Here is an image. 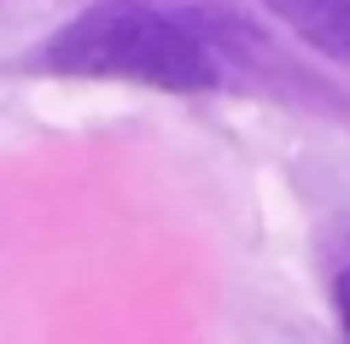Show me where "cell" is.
<instances>
[{
  "label": "cell",
  "mask_w": 350,
  "mask_h": 344,
  "mask_svg": "<svg viewBox=\"0 0 350 344\" xmlns=\"http://www.w3.org/2000/svg\"><path fill=\"white\" fill-rule=\"evenodd\" d=\"M41 64L59 76L140 82L163 94H204L222 82V64L199 41V29L146 0H94L88 12L59 24V36L41 47Z\"/></svg>",
  "instance_id": "1"
},
{
  "label": "cell",
  "mask_w": 350,
  "mask_h": 344,
  "mask_svg": "<svg viewBox=\"0 0 350 344\" xmlns=\"http://www.w3.org/2000/svg\"><path fill=\"white\" fill-rule=\"evenodd\" d=\"M280 24H292V36H304L315 53L350 64V0H262Z\"/></svg>",
  "instance_id": "2"
},
{
  "label": "cell",
  "mask_w": 350,
  "mask_h": 344,
  "mask_svg": "<svg viewBox=\"0 0 350 344\" xmlns=\"http://www.w3.org/2000/svg\"><path fill=\"white\" fill-rule=\"evenodd\" d=\"M333 304H338V327H345V339H350V263L338 269V286H333Z\"/></svg>",
  "instance_id": "3"
}]
</instances>
